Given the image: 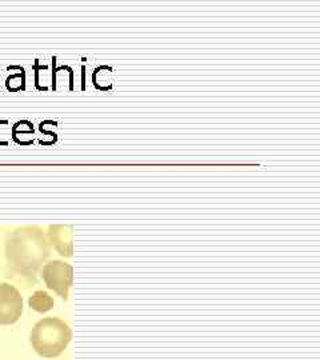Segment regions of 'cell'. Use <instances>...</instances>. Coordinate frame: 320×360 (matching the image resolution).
Listing matches in <instances>:
<instances>
[{
  "instance_id": "obj_1",
  "label": "cell",
  "mask_w": 320,
  "mask_h": 360,
  "mask_svg": "<svg viewBox=\"0 0 320 360\" xmlns=\"http://www.w3.org/2000/svg\"><path fill=\"white\" fill-rule=\"evenodd\" d=\"M6 255L16 274L35 281L40 266L50 257V243L39 227L18 229L7 239Z\"/></svg>"
},
{
  "instance_id": "obj_2",
  "label": "cell",
  "mask_w": 320,
  "mask_h": 360,
  "mask_svg": "<svg viewBox=\"0 0 320 360\" xmlns=\"http://www.w3.org/2000/svg\"><path fill=\"white\" fill-rule=\"evenodd\" d=\"M72 339V331L59 318H44L39 321L30 335L31 346L43 358H58Z\"/></svg>"
},
{
  "instance_id": "obj_3",
  "label": "cell",
  "mask_w": 320,
  "mask_h": 360,
  "mask_svg": "<svg viewBox=\"0 0 320 360\" xmlns=\"http://www.w3.org/2000/svg\"><path fill=\"white\" fill-rule=\"evenodd\" d=\"M41 278L50 290L65 300L74 283V267L62 260H52L43 267Z\"/></svg>"
},
{
  "instance_id": "obj_4",
  "label": "cell",
  "mask_w": 320,
  "mask_h": 360,
  "mask_svg": "<svg viewBox=\"0 0 320 360\" xmlns=\"http://www.w3.org/2000/svg\"><path fill=\"white\" fill-rule=\"evenodd\" d=\"M23 314V297L8 283L0 284V324L8 326L20 319Z\"/></svg>"
},
{
  "instance_id": "obj_5",
  "label": "cell",
  "mask_w": 320,
  "mask_h": 360,
  "mask_svg": "<svg viewBox=\"0 0 320 360\" xmlns=\"http://www.w3.org/2000/svg\"><path fill=\"white\" fill-rule=\"evenodd\" d=\"M49 239L55 250L62 257H72L74 254V226L52 224L49 227Z\"/></svg>"
},
{
  "instance_id": "obj_6",
  "label": "cell",
  "mask_w": 320,
  "mask_h": 360,
  "mask_svg": "<svg viewBox=\"0 0 320 360\" xmlns=\"http://www.w3.org/2000/svg\"><path fill=\"white\" fill-rule=\"evenodd\" d=\"M92 83L98 90H111L114 87V70L110 65H99L92 74Z\"/></svg>"
},
{
  "instance_id": "obj_7",
  "label": "cell",
  "mask_w": 320,
  "mask_h": 360,
  "mask_svg": "<svg viewBox=\"0 0 320 360\" xmlns=\"http://www.w3.org/2000/svg\"><path fill=\"white\" fill-rule=\"evenodd\" d=\"M53 299L46 291H37L28 300V306L40 314L49 312L53 307Z\"/></svg>"
},
{
  "instance_id": "obj_8",
  "label": "cell",
  "mask_w": 320,
  "mask_h": 360,
  "mask_svg": "<svg viewBox=\"0 0 320 360\" xmlns=\"http://www.w3.org/2000/svg\"><path fill=\"white\" fill-rule=\"evenodd\" d=\"M35 134L34 124L30 120H20L16 122L11 129V135H13V141L18 143L19 146H22V138H30Z\"/></svg>"
},
{
  "instance_id": "obj_9",
  "label": "cell",
  "mask_w": 320,
  "mask_h": 360,
  "mask_svg": "<svg viewBox=\"0 0 320 360\" xmlns=\"http://www.w3.org/2000/svg\"><path fill=\"white\" fill-rule=\"evenodd\" d=\"M6 89L10 92H19V91L26 90V72L25 68L20 72L13 74L7 77L6 80Z\"/></svg>"
},
{
  "instance_id": "obj_10",
  "label": "cell",
  "mask_w": 320,
  "mask_h": 360,
  "mask_svg": "<svg viewBox=\"0 0 320 360\" xmlns=\"http://www.w3.org/2000/svg\"></svg>"
}]
</instances>
